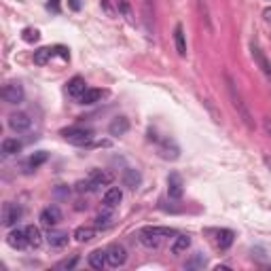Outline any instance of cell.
Listing matches in <instances>:
<instances>
[{"label": "cell", "mask_w": 271, "mask_h": 271, "mask_svg": "<svg viewBox=\"0 0 271 271\" xmlns=\"http://www.w3.org/2000/svg\"><path fill=\"white\" fill-rule=\"evenodd\" d=\"M227 79V89H229V97H231V104H233V108L237 110V115H239V119L246 123V127H250V130H254V117H252V112H250V108H248V104L244 102V97H241V93H239V89L235 87V83H233V79L227 75L225 77Z\"/></svg>", "instance_id": "6da1fadb"}, {"label": "cell", "mask_w": 271, "mask_h": 271, "mask_svg": "<svg viewBox=\"0 0 271 271\" xmlns=\"http://www.w3.org/2000/svg\"><path fill=\"white\" fill-rule=\"evenodd\" d=\"M172 235H176V231L169 229V227H144V229L140 231V244L157 250L165 237H172Z\"/></svg>", "instance_id": "7a4b0ae2"}, {"label": "cell", "mask_w": 271, "mask_h": 271, "mask_svg": "<svg viewBox=\"0 0 271 271\" xmlns=\"http://www.w3.org/2000/svg\"><path fill=\"white\" fill-rule=\"evenodd\" d=\"M62 136L75 146H89L93 140V132L85 130V127H66V130H62Z\"/></svg>", "instance_id": "3957f363"}, {"label": "cell", "mask_w": 271, "mask_h": 271, "mask_svg": "<svg viewBox=\"0 0 271 271\" xmlns=\"http://www.w3.org/2000/svg\"><path fill=\"white\" fill-rule=\"evenodd\" d=\"M106 256H108V267H112V269L123 267L127 261V252L121 244H110L106 248Z\"/></svg>", "instance_id": "277c9868"}, {"label": "cell", "mask_w": 271, "mask_h": 271, "mask_svg": "<svg viewBox=\"0 0 271 271\" xmlns=\"http://www.w3.org/2000/svg\"><path fill=\"white\" fill-rule=\"evenodd\" d=\"M9 127L13 132L23 134V132H28L32 127V119L28 117L26 112H13V115L9 117Z\"/></svg>", "instance_id": "5b68a950"}, {"label": "cell", "mask_w": 271, "mask_h": 271, "mask_svg": "<svg viewBox=\"0 0 271 271\" xmlns=\"http://www.w3.org/2000/svg\"><path fill=\"white\" fill-rule=\"evenodd\" d=\"M23 210L17 206V204H5L3 206V225L5 227H15L17 220L21 218Z\"/></svg>", "instance_id": "8992f818"}, {"label": "cell", "mask_w": 271, "mask_h": 271, "mask_svg": "<svg viewBox=\"0 0 271 271\" xmlns=\"http://www.w3.org/2000/svg\"><path fill=\"white\" fill-rule=\"evenodd\" d=\"M3 97H5V102H9V104L23 102V87H21V83H9V85H5Z\"/></svg>", "instance_id": "52a82bcc"}, {"label": "cell", "mask_w": 271, "mask_h": 271, "mask_svg": "<svg viewBox=\"0 0 271 271\" xmlns=\"http://www.w3.org/2000/svg\"><path fill=\"white\" fill-rule=\"evenodd\" d=\"M184 193V182H182V176L178 172H172L167 176V195L172 199H180Z\"/></svg>", "instance_id": "ba28073f"}, {"label": "cell", "mask_w": 271, "mask_h": 271, "mask_svg": "<svg viewBox=\"0 0 271 271\" xmlns=\"http://www.w3.org/2000/svg\"><path fill=\"white\" fill-rule=\"evenodd\" d=\"M159 155L163 157V159H169V161H176L180 157V149L178 144L172 140V138H165L159 142Z\"/></svg>", "instance_id": "9c48e42d"}, {"label": "cell", "mask_w": 271, "mask_h": 271, "mask_svg": "<svg viewBox=\"0 0 271 271\" xmlns=\"http://www.w3.org/2000/svg\"><path fill=\"white\" fill-rule=\"evenodd\" d=\"M60 220H62V210L58 206H49V208H45L40 212V223L45 227H49V229L58 225Z\"/></svg>", "instance_id": "30bf717a"}, {"label": "cell", "mask_w": 271, "mask_h": 271, "mask_svg": "<svg viewBox=\"0 0 271 271\" xmlns=\"http://www.w3.org/2000/svg\"><path fill=\"white\" fill-rule=\"evenodd\" d=\"M252 58H254V62H256V66L261 68V72L267 77V81L271 83V62L267 60V55L261 51V47H256V45H252Z\"/></svg>", "instance_id": "8fae6325"}, {"label": "cell", "mask_w": 271, "mask_h": 271, "mask_svg": "<svg viewBox=\"0 0 271 271\" xmlns=\"http://www.w3.org/2000/svg\"><path fill=\"white\" fill-rule=\"evenodd\" d=\"M7 244L15 250H23L28 248V235H26V229H13L9 235H7Z\"/></svg>", "instance_id": "7c38bea8"}, {"label": "cell", "mask_w": 271, "mask_h": 271, "mask_svg": "<svg viewBox=\"0 0 271 271\" xmlns=\"http://www.w3.org/2000/svg\"><path fill=\"white\" fill-rule=\"evenodd\" d=\"M127 132H130V119H127V117H115L112 123L108 125V134L115 136V138L125 136Z\"/></svg>", "instance_id": "4fadbf2b"}, {"label": "cell", "mask_w": 271, "mask_h": 271, "mask_svg": "<svg viewBox=\"0 0 271 271\" xmlns=\"http://www.w3.org/2000/svg\"><path fill=\"white\" fill-rule=\"evenodd\" d=\"M66 91H68L70 97H77V100H79L85 91H87V83H85L83 77H75V79H70V81H68Z\"/></svg>", "instance_id": "5bb4252c"}, {"label": "cell", "mask_w": 271, "mask_h": 271, "mask_svg": "<svg viewBox=\"0 0 271 271\" xmlns=\"http://www.w3.org/2000/svg\"><path fill=\"white\" fill-rule=\"evenodd\" d=\"M68 233L66 231H55V229H51L49 233H47V241H49V246L51 248H55V250H62V248H66L68 246Z\"/></svg>", "instance_id": "9a60e30c"}, {"label": "cell", "mask_w": 271, "mask_h": 271, "mask_svg": "<svg viewBox=\"0 0 271 271\" xmlns=\"http://www.w3.org/2000/svg\"><path fill=\"white\" fill-rule=\"evenodd\" d=\"M89 180L97 187H108V184L112 182V174H108L106 169H91L89 172Z\"/></svg>", "instance_id": "2e32d148"}, {"label": "cell", "mask_w": 271, "mask_h": 271, "mask_svg": "<svg viewBox=\"0 0 271 271\" xmlns=\"http://www.w3.org/2000/svg\"><path fill=\"white\" fill-rule=\"evenodd\" d=\"M97 235V227H77L72 237L79 241V244H85V241H91Z\"/></svg>", "instance_id": "e0dca14e"}, {"label": "cell", "mask_w": 271, "mask_h": 271, "mask_svg": "<svg viewBox=\"0 0 271 271\" xmlns=\"http://www.w3.org/2000/svg\"><path fill=\"white\" fill-rule=\"evenodd\" d=\"M123 199V191L119 187H110L106 193H104V206L106 208H117Z\"/></svg>", "instance_id": "ac0fdd59"}, {"label": "cell", "mask_w": 271, "mask_h": 271, "mask_svg": "<svg viewBox=\"0 0 271 271\" xmlns=\"http://www.w3.org/2000/svg\"><path fill=\"white\" fill-rule=\"evenodd\" d=\"M174 42H176V51L180 58H184L187 55V36H184V28L178 23L174 28Z\"/></svg>", "instance_id": "d6986e66"}, {"label": "cell", "mask_w": 271, "mask_h": 271, "mask_svg": "<svg viewBox=\"0 0 271 271\" xmlns=\"http://www.w3.org/2000/svg\"><path fill=\"white\" fill-rule=\"evenodd\" d=\"M104 89H89L87 87V91H85L81 97H79V102L81 104H85V106H91V104H95V102H100V100L104 97Z\"/></svg>", "instance_id": "ffe728a7"}, {"label": "cell", "mask_w": 271, "mask_h": 271, "mask_svg": "<svg viewBox=\"0 0 271 271\" xmlns=\"http://www.w3.org/2000/svg\"><path fill=\"white\" fill-rule=\"evenodd\" d=\"M214 233H216V246H218L220 250H227V248L233 244L235 233H233L231 229H218V231H214Z\"/></svg>", "instance_id": "44dd1931"}, {"label": "cell", "mask_w": 271, "mask_h": 271, "mask_svg": "<svg viewBox=\"0 0 271 271\" xmlns=\"http://www.w3.org/2000/svg\"><path fill=\"white\" fill-rule=\"evenodd\" d=\"M89 265L93 267V269H104L106 265H108V256H106V250H93L91 254H89Z\"/></svg>", "instance_id": "7402d4cb"}, {"label": "cell", "mask_w": 271, "mask_h": 271, "mask_svg": "<svg viewBox=\"0 0 271 271\" xmlns=\"http://www.w3.org/2000/svg\"><path fill=\"white\" fill-rule=\"evenodd\" d=\"M49 159V153H45V151H38V153H34L30 159L26 161V169L28 172H32V169H38L42 163H45Z\"/></svg>", "instance_id": "603a6c76"}, {"label": "cell", "mask_w": 271, "mask_h": 271, "mask_svg": "<svg viewBox=\"0 0 271 271\" xmlns=\"http://www.w3.org/2000/svg\"><path fill=\"white\" fill-rule=\"evenodd\" d=\"M26 235H28V244H30V248H38L42 244V235H40V229L34 225H28L26 227Z\"/></svg>", "instance_id": "cb8c5ba5"}, {"label": "cell", "mask_w": 271, "mask_h": 271, "mask_svg": "<svg viewBox=\"0 0 271 271\" xmlns=\"http://www.w3.org/2000/svg\"><path fill=\"white\" fill-rule=\"evenodd\" d=\"M3 157H11V155H17L19 151H21V142L19 140H15V138H7V140H3Z\"/></svg>", "instance_id": "d4e9b609"}, {"label": "cell", "mask_w": 271, "mask_h": 271, "mask_svg": "<svg viewBox=\"0 0 271 271\" xmlns=\"http://www.w3.org/2000/svg\"><path fill=\"white\" fill-rule=\"evenodd\" d=\"M191 246V237L189 235H176L172 241V254H182L187 252Z\"/></svg>", "instance_id": "484cf974"}, {"label": "cell", "mask_w": 271, "mask_h": 271, "mask_svg": "<svg viewBox=\"0 0 271 271\" xmlns=\"http://www.w3.org/2000/svg\"><path fill=\"white\" fill-rule=\"evenodd\" d=\"M140 182H142V176H140V172H136V169H125L123 172V184L125 187H130V189H136V187H140Z\"/></svg>", "instance_id": "4316f807"}, {"label": "cell", "mask_w": 271, "mask_h": 271, "mask_svg": "<svg viewBox=\"0 0 271 271\" xmlns=\"http://www.w3.org/2000/svg\"><path fill=\"white\" fill-rule=\"evenodd\" d=\"M55 55V49H51V47H40L38 51H34V64L36 66H45L51 58Z\"/></svg>", "instance_id": "83f0119b"}, {"label": "cell", "mask_w": 271, "mask_h": 271, "mask_svg": "<svg viewBox=\"0 0 271 271\" xmlns=\"http://www.w3.org/2000/svg\"><path fill=\"white\" fill-rule=\"evenodd\" d=\"M115 3H117V9H119L121 15H123L127 21H130V23L134 26V23H136V19H134V11H132V7L127 5L125 0H115Z\"/></svg>", "instance_id": "f1b7e54d"}, {"label": "cell", "mask_w": 271, "mask_h": 271, "mask_svg": "<svg viewBox=\"0 0 271 271\" xmlns=\"http://www.w3.org/2000/svg\"><path fill=\"white\" fill-rule=\"evenodd\" d=\"M112 223V214H110V208H106L104 212H100L95 216V227L97 229H104V227H108Z\"/></svg>", "instance_id": "f546056e"}, {"label": "cell", "mask_w": 271, "mask_h": 271, "mask_svg": "<svg viewBox=\"0 0 271 271\" xmlns=\"http://www.w3.org/2000/svg\"><path fill=\"white\" fill-rule=\"evenodd\" d=\"M75 189H77V193H89V191H95V184L87 178V180H79L75 184Z\"/></svg>", "instance_id": "4dcf8cb0"}, {"label": "cell", "mask_w": 271, "mask_h": 271, "mask_svg": "<svg viewBox=\"0 0 271 271\" xmlns=\"http://www.w3.org/2000/svg\"><path fill=\"white\" fill-rule=\"evenodd\" d=\"M100 7H102V9L106 11V15H108V17H117V13H119L117 3H115V7H112V5H110V0H100Z\"/></svg>", "instance_id": "1f68e13d"}, {"label": "cell", "mask_w": 271, "mask_h": 271, "mask_svg": "<svg viewBox=\"0 0 271 271\" xmlns=\"http://www.w3.org/2000/svg\"><path fill=\"white\" fill-rule=\"evenodd\" d=\"M79 263V256H70V259H64L60 261L58 265H55V269H75Z\"/></svg>", "instance_id": "d6a6232c"}, {"label": "cell", "mask_w": 271, "mask_h": 271, "mask_svg": "<svg viewBox=\"0 0 271 271\" xmlns=\"http://www.w3.org/2000/svg\"><path fill=\"white\" fill-rule=\"evenodd\" d=\"M40 38V34H38V30H34V28H26L23 30V40L26 42H36Z\"/></svg>", "instance_id": "836d02e7"}, {"label": "cell", "mask_w": 271, "mask_h": 271, "mask_svg": "<svg viewBox=\"0 0 271 271\" xmlns=\"http://www.w3.org/2000/svg\"><path fill=\"white\" fill-rule=\"evenodd\" d=\"M204 263H206V259H204L202 254H197L193 261H189V263H187V269H193V267H204Z\"/></svg>", "instance_id": "e575fe53"}, {"label": "cell", "mask_w": 271, "mask_h": 271, "mask_svg": "<svg viewBox=\"0 0 271 271\" xmlns=\"http://www.w3.org/2000/svg\"><path fill=\"white\" fill-rule=\"evenodd\" d=\"M263 130H265V134L271 138V119H269V117L263 119Z\"/></svg>", "instance_id": "d590c367"}, {"label": "cell", "mask_w": 271, "mask_h": 271, "mask_svg": "<svg viewBox=\"0 0 271 271\" xmlns=\"http://www.w3.org/2000/svg\"><path fill=\"white\" fill-rule=\"evenodd\" d=\"M49 9H53V11H60V3H58V0H51V3H49Z\"/></svg>", "instance_id": "8d00e7d4"}, {"label": "cell", "mask_w": 271, "mask_h": 271, "mask_svg": "<svg viewBox=\"0 0 271 271\" xmlns=\"http://www.w3.org/2000/svg\"><path fill=\"white\" fill-rule=\"evenodd\" d=\"M70 7H72L75 11H79L81 9V3H79V0H70Z\"/></svg>", "instance_id": "74e56055"}, {"label": "cell", "mask_w": 271, "mask_h": 271, "mask_svg": "<svg viewBox=\"0 0 271 271\" xmlns=\"http://www.w3.org/2000/svg\"><path fill=\"white\" fill-rule=\"evenodd\" d=\"M263 15H265V19H269V21H271V7H269V9H265Z\"/></svg>", "instance_id": "f35d334b"}]
</instances>
